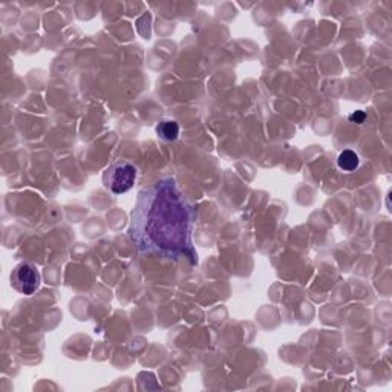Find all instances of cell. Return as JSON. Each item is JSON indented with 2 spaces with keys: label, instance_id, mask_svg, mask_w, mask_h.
Segmentation results:
<instances>
[{
  "label": "cell",
  "instance_id": "1",
  "mask_svg": "<svg viewBox=\"0 0 392 392\" xmlns=\"http://www.w3.org/2000/svg\"><path fill=\"white\" fill-rule=\"evenodd\" d=\"M195 212L180 184L161 178L144 187L130 213L129 238L139 253L169 259L191 257Z\"/></svg>",
  "mask_w": 392,
  "mask_h": 392
},
{
  "label": "cell",
  "instance_id": "2",
  "mask_svg": "<svg viewBox=\"0 0 392 392\" xmlns=\"http://www.w3.org/2000/svg\"><path fill=\"white\" fill-rule=\"evenodd\" d=\"M138 178V169L128 160H117L103 175V184L114 195H123L129 191Z\"/></svg>",
  "mask_w": 392,
  "mask_h": 392
},
{
  "label": "cell",
  "instance_id": "3",
  "mask_svg": "<svg viewBox=\"0 0 392 392\" xmlns=\"http://www.w3.org/2000/svg\"><path fill=\"white\" fill-rule=\"evenodd\" d=\"M11 287L20 294L33 296L40 287V273L33 264L20 262L11 273Z\"/></svg>",
  "mask_w": 392,
  "mask_h": 392
},
{
  "label": "cell",
  "instance_id": "4",
  "mask_svg": "<svg viewBox=\"0 0 392 392\" xmlns=\"http://www.w3.org/2000/svg\"><path fill=\"white\" fill-rule=\"evenodd\" d=\"M155 130H157V135L162 139V142H167V143H172V142H176L180 137V124L176 123L175 120H161L158 124H157V128H155Z\"/></svg>",
  "mask_w": 392,
  "mask_h": 392
},
{
  "label": "cell",
  "instance_id": "5",
  "mask_svg": "<svg viewBox=\"0 0 392 392\" xmlns=\"http://www.w3.org/2000/svg\"><path fill=\"white\" fill-rule=\"evenodd\" d=\"M337 166L343 172H354L360 166V157L356 151L345 149L339 153L337 157Z\"/></svg>",
  "mask_w": 392,
  "mask_h": 392
},
{
  "label": "cell",
  "instance_id": "6",
  "mask_svg": "<svg viewBox=\"0 0 392 392\" xmlns=\"http://www.w3.org/2000/svg\"><path fill=\"white\" fill-rule=\"evenodd\" d=\"M365 118H366L365 112H361V110H356V112H354L352 115H350V121L361 124V123L365 121Z\"/></svg>",
  "mask_w": 392,
  "mask_h": 392
}]
</instances>
